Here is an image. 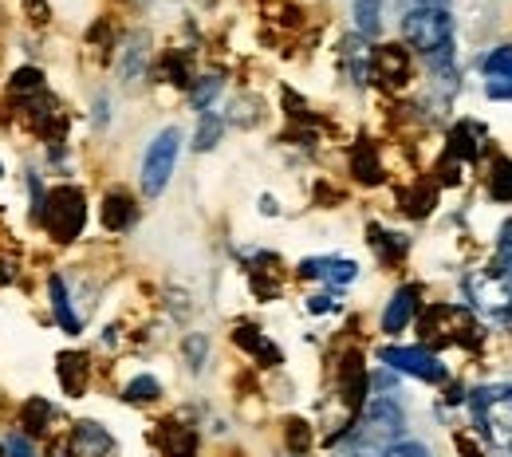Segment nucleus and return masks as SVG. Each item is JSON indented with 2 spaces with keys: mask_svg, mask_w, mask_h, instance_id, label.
<instances>
[{
  "mask_svg": "<svg viewBox=\"0 0 512 457\" xmlns=\"http://www.w3.org/2000/svg\"><path fill=\"white\" fill-rule=\"evenodd\" d=\"M497 245H501L505 253H512V217L505 221V225H501V233H497Z\"/></svg>",
  "mask_w": 512,
  "mask_h": 457,
  "instance_id": "58836bf2",
  "label": "nucleus"
},
{
  "mask_svg": "<svg viewBox=\"0 0 512 457\" xmlns=\"http://www.w3.org/2000/svg\"><path fill=\"white\" fill-rule=\"evenodd\" d=\"M465 304L485 320H512V253L497 249L489 261L461 276Z\"/></svg>",
  "mask_w": 512,
  "mask_h": 457,
  "instance_id": "f03ea898",
  "label": "nucleus"
},
{
  "mask_svg": "<svg viewBox=\"0 0 512 457\" xmlns=\"http://www.w3.org/2000/svg\"><path fill=\"white\" fill-rule=\"evenodd\" d=\"M166 434H170V442H166V454L170 457H197V438H193V430H182V426L166 422Z\"/></svg>",
  "mask_w": 512,
  "mask_h": 457,
  "instance_id": "2f4dec72",
  "label": "nucleus"
},
{
  "mask_svg": "<svg viewBox=\"0 0 512 457\" xmlns=\"http://www.w3.org/2000/svg\"><path fill=\"white\" fill-rule=\"evenodd\" d=\"M418 308H422V288H418V284H402V288H398V292L386 300L383 331H386V335H402L406 327L414 324Z\"/></svg>",
  "mask_w": 512,
  "mask_h": 457,
  "instance_id": "9b49d317",
  "label": "nucleus"
},
{
  "mask_svg": "<svg viewBox=\"0 0 512 457\" xmlns=\"http://www.w3.org/2000/svg\"><path fill=\"white\" fill-rule=\"evenodd\" d=\"M434 201H438V186H434V182H418V186L406 194V213H410V217H426V213L434 209Z\"/></svg>",
  "mask_w": 512,
  "mask_h": 457,
  "instance_id": "7c9ffc66",
  "label": "nucleus"
},
{
  "mask_svg": "<svg viewBox=\"0 0 512 457\" xmlns=\"http://www.w3.org/2000/svg\"><path fill=\"white\" fill-rule=\"evenodd\" d=\"M182 355H186L190 371L197 375V371L205 367V359H209V339H205V335H197V331H193V335H186V339H182Z\"/></svg>",
  "mask_w": 512,
  "mask_h": 457,
  "instance_id": "473e14b6",
  "label": "nucleus"
},
{
  "mask_svg": "<svg viewBox=\"0 0 512 457\" xmlns=\"http://www.w3.org/2000/svg\"><path fill=\"white\" fill-rule=\"evenodd\" d=\"M115 438L99 422H75L71 430V457H111Z\"/></svg>",
  "mask_w": 512,
  "mask_h": 457,
  "instance_id": "ddd939ff",
  "label": "nucleus"
},
{
  "mask_svg": "<svg viewBox=\"0 0 512 457\" xmlns=\"http://www.w3.org/2000/svg\"><path fill=\"white\" fill-rule=\"evenodd\" d=\"M446 158L449 162H477L481 158V127L477 123H457L453 131H449V142H446Z\"/></svg>",
  "mask_w": 512,
  "mask_h": 457,
  "instance_id": "2eb2a0df",
  "label": "nucleus"
},
{
  "mask_svg": "<svg viewBox=\"0 0 512 457\" xmlns=\"http://www.w3.org/2000/svg\"><path fill=\"white\" fill-rule=\"evenodd\" d=\"M402 434H406V414H402V406L394 398L367 402L359 426H351V442L359 450H379V454H383L386 446L402 442Z\"/></svg>",
  "mask_w": 512,
  "mask_h": 457,
  "instance_id": "20e7f679",
  "label": "nucleus"
},
{
  "mask_svg": "<svg viewBox=\"0 0 512 457\" xmlns=\"http://www.w3.org/2000/svg\"><path fill=\"white\" fill-rule=\"evenodd\" d=\"M284 438H288L292 454H308V446H312V426H308L304 418H292V422L284 426Z\"/></svg>",
  "mask_w": 512,
  "mask_h": 457,
  "instance_id": "72a5a7b5",
  "label": "nucleus"
},
{
  "mask_svg": "<svg viewBox=\"0 0 512 457\" xmlns=\"http://www.w3.org/2000/svg\"><path fill=\"white\" fill-rule=\"evenodd\" d=\"M481 75H485V95L497 103H512V44L493 48L481 60Z\"/></svg>",
  "mask_w": 512,
  "mask_h": 457,
  "instance_id": "9d476101",
  "label": "nucleus"
},
{
  "mask_svg": "<svg viewBox=\"0 0 512 457\" xmlns=\"http://www.w3.org/2000/svg\"><path fill=\"white\" fill-rule=\"evenodd\" d=\"M87 379H91V359L87 355H75V351H64L60 355V387H64L71 398L87 391Z\"/></svg>",
  "mask_w": 512,
  "mask_h": 457,
  "instance_id": "a211bd4d",
  "label": "nucleus"
},
{
  "mask_svg": "<svg viewBox=\"0 0 512 457\" xmlns=\"http://www.w3.org/2000/svg\"><path fill=\"white\" fill-rule=\"evenodd\" d=\"M150 36L146 32H138V36H130L127 48H123V64H119V71H123V79L127 83H138V75L146 71V56H150Z\"/></svg>",
  "mask_w": 512,
  "mask_h": 457,
  "instance_id": "4be33fe9",
  "label": "nucleus"
},
{
  "mask_svg": "<svg viewBox=\"0 0 512 457\" xmlns=\"http://www.w3.org/2000/svg\"><path fill=\"white\" fill-rule=\"evenodd\" d=\"M48 296H52V312H56L60 327H64L67 335H79V331H83V320H79V316H75V308H71V296H67L64 276H48Z\"/></svg>",
  "mask_w": 512,
  "mask_h": 457,
  "instance_id": "aec40b11",
  "label": "nucleus"
},
{
  "mask_svg": "<svg viewBox=\"0 0 512 457\" xmlns=\"http://www.w3.org/2000/svg\"><path fill=\"white\" fill-rule=\"evenodd\" d=\"M300 276H323L331 284H351L359 276V264L347 257H308V261H300Z\"/></svg>",
  "mask_w": 512,
  "mask_h": 457,
  "instance_id": "dca6fc26",
  "label": "nucleus"
},
{
  "mask_svg": "<svg viewBox=\"0 0 512 457\" xmlns=\"http://www.w3.org/2000/svg\"><path fill=\"white\" fill-rule=\"evenodd\" d=\"M379 359L398 375H410V379H422V383H434V387L449 383V367L426 347H383Z\"/></svg>",
  "mask_w": 512,
  "mask_h": 457,
  "instance_id": "0eeeda50",
  "label": "nucleus"
},
{
  "mask_svg": "<svg viewBox=\"0 0 512 457\" xmlns=\"http://www.w3.org/2000/svg\"><path fill=\"white\" fill-rule=\"evenodd\" d=\"M24 8L32 20H48V0H24Z\"/></svg>",
  "mask_w": 512,
  "mask_h": 457,
  "instance_id": "4c0bfd02",
  "label": "nucleus"
},
{
  "mask_svg": "<svg viewBox=\"0 0 512 457\" xmlns=\"http://www.w3.org/2000/svg\"><path fill=\"white\" fill-rule=\"evenodd\" d=\"M134 221H138V205L127 190H111L103 197V229L107 233H127L134 229Z\"/></svg>",
  "mask_w": 512,
  "mask_h": 457,
  "instance_id": "4468645a",
  "label": "nucleus"
},
{
  "mask_svg": "<svg viewBox=\"0 0 512 457\" xmlns=\"http://www.w3.org/2000/svg\"><path fill=\"white\" fill-rule=\"evenodd\" d=\"M505 457H512V454H505Z\"/></svg>",
  "mask_w": 512,
  "mask_h": 457,
  "instance_id": "37998d69",
  "label": "nucleus"
},
{
  "mask_svg": "<svg viewBox=\"0 0 512 457\" xmlns=\"http://www.w3.org/2000/svg\"><path fill=\"white\" fill-rule=\"evenodd\" d=\"M48 422H52V402H44V398H28V402L20 406V426H24L28 438H40V434L48 430Z\"/></svg>",
  "mask_w": 512,
  "mask_h": 457,
  "instance_id": "5701e85b",
  "label": "nucleus"
},
{
  "mask_svg": "<svg viewBox=\"0 0 512 457\" xmlns=\"http://www.w3.org/2000/svg\"><path fill=\"white\" fill-rule=\"evenodd\" d=\"M410 8H418V4H442V0H406Z\"/></svg>",
  "mask_w": 512,
  "mask_h": 457,
  "instance_id": "a19ab883",
  "label": "nucleus"
},
{
  "mask_svg": "<svg viewBox=\"0 0 512 457\" xmlns=\"http://www.w3.org/2000/svg\"><path fill=\"white\" fill-rule=\"evenodd\" d=\"M469 414H473L477 430L485 434V442L497 450V457L512 454V387L509 383L477 387V391L469 394Z\"/></svg>",
  "mask_w": 512,
  "mask_h": 457,
  "instance_id": "7ed1b4c3",
  "label": "nucleus"
},
{
  "mask_svg": "<svg viewBox=\"0 0 512 457\" xmlns=\"http://www.w3.org/2000/svg\"><path fill=\"white\" fill-rule=\"evenodd\" d=\"M489 197L501 205H512V158L505 154H497L489 166Z\"/></svg>",
  "mask_w": 512,
  "mask_h": 457,
  "instance_id": "b1692460",
  "label": "nucleus"
},
{
  "mask_svg": "<svg viewBox=\"0 0 512 457\" xmlns=\"http://www.w3.org/2000/svg\"><path fill=\"white\" fill-rule=\"evenodd\" d=\"M426 335H434V339H449V343H477L485 331L477 327V320L469 316V308L465 304H434L430 312H426Z\"/></svg>",
  "mask_w": 512,
  "mask_h": 457,
  "instance_id": "6e6552de",
  "label": "nucleus"
},
{
  "mask_svg": "<svg viewBox=\"0 0 512 457\" xmlns=\"http://www.w3.org/2000/svg\"><path fill=\"white\" fill-rule=\"evenodd\" d=\"M178 154H182V131L178 127H166L150 138L146 154H142V170H138V182H142V194L158 197L170 178H174V166H178Z\"/></svg>",
  "mask_w": 512,
  "mask_h": 457,
  "instance_id": "39448f33",
  "label": "nucleus"
},
{
  "mask_svg": "<svg viewBox=\"0 0 512 457\" xmlns=\"http://www.w3.org/2000/svg\"><path fill=\"white\" fill-rule=\"evenodd\" d=\"M107 119H111V99H99V103H95V123L103 127Z\"/></svg>",
  "mask_w": 512,
  "mask_h": 457,
  "instance_id": "ea45409f",
  "label": "nucleus"
},
{
  "mask_svg": "<svg viewBox=\"0 0 512 457\" xmlns=\"http://www.w3.org/2000/svg\"><path fill=\"white\" fill-rule=\"evenodd\" d=\"M0 457H4V446H0Z\"/></svg>",
  "mask_w": 512,
  "mask_h": 457,
  "instance_id": "79ce46f5",
  "label": "nucleus"
},
{
  "mask_svg": "<svg viewBox=\"0 0 512 457\" xmlns=\"http://www.w3.org/2000/svg\"><path fill=\"white\" fill-rule=\"evenodd\" d=\"M8 91H12L16 99H36V95H44V71H40V67H20V71H12Z\"/></svg>",
  "mask_w": 512,
  "mask_h": 457,
  "instance_id": "393cba45",
  "label": "nucleus"
},
{
  "mask_svg": "<svg viewBox=\"0 0 512 457\" xmlns=\"http://www.w3.org/2000/svg\"><path fill=\"white\" fill-rule=\"evenodd\" d=\"M123 398L134 402V406H150V402H158V398H162V383H158L154 375H138V379H130L127 383Z\"/></svg>",
  "mask_w": 512,
  "mask_h": 457,
  "instance_id": "cd10ccee",
  "label": "nucleus"
},
{
  "mask_svg": "<svg viewBox=\"0 0 512 457\" xmlns=\"http://www.w3.org/2000/svg\"><path fill=\"white\" fill-rule=\"evenodd\" d=\"M221 134H225V119L213 115V111H205L201 123H197V134H193V150H197V154H201V150H213V146L221 142Z\"/></svg>",
  "mask_w": 512,
  "mask_h": 457,
  "instance_id": "bb28decb",
  "label": "nucleus"
},
{
  "mask_svg": "<svg viewBox=\"0 0 512 457\" xmlns=\"http://www.w3.org/2000/svg\"><path fill=\"white\" fill-rule=\"evenodd\" d=\"M83 221H87V197H83V190L79 186H56L48 194L40 225H48V233L67 245V241H75L83 233Z\"/></svg>",
  "mask_w": 512,
  "mask_h": 457,
  "instance_id": "423d86ee",
  "label": "nucleus"
},
{
  "mask_svg": "<svg viewBox=\"0 0 512 457\" xmlns=\"http://www.w3.org/2000/svg\"><path fill=\"white\" fill-rule=\"evenodd\" d=\"M379 457H430V450H426L422 442H406V438H402V442L386 446V450Z\"/></svg>",
  "mask_w": 512,
  "mask_h": 457,
  "instance_id": "c9c22d12",
  "label": "nucleus"
},
{
  "mask_svg": "<svg viewBox=\"0 0 512 457\" xmlns=\"http://www.w3.org/2000/svg\"><path fill=\"white\" fill-rule=\"evenodd\" d=\"M166 83H174V87H193V71H190V60L182 56V52H170L166 60H162V71H158Z\"/></svg>",
  "mask_w": 512,
  "mask_h": 457,
  "instance_id": "c756f323",
  "label": "nucleus"
},
{
  "mask_svg": "<svg viewBox=\"0 0 512 457\" xmlns=\"http://www.w3.org/2000/svg\"><path fill=\"white\" fill-rule=\"evenodd\" d=\"M4 457H36L32 438H28V434H8V438H4Z\"/></svg>",
  "mask_w": 512,
  "mask_h": 457,
  "instance_id": "f704fd0d",
  "label": "nucleus"
},
{
  "mask_svg": "<svg viewBox=\"0 0 512 457\" xmlns=\"http://www.w3.org/2000/svg\"><path fill=\"white\" fill-rule=\"evenodd\" d=\"M371 79L383 87H406L410 83V52L402 44H375L371 48Z\"/></svg>",
  "mask_w": 512,
  "mask_h": 457,
  "instance_id": "1a4fd4ad",
  "label": "nucleus"
},
{
  "mask_svg": "<svg viewBox=\"0 0 512 457\" xmlns=\"http://www.w3.org/2000/svg\"><path fill=\"white\" fill-rule=\"evenodd\" d=\"M233 343L241 347V351H249L253 359H260L264 367H276V363H284V355H280V347H272L268 339H264V331H256V327L241 324L233 331Z\"/></svg>",
  "mask_w": 512,
  "mask_h": 457,
  "instance_id": "f3484780",
  "label": "nucleus"
},
{
  "mask_svg": "<svg viewBox=\"0 0 512 457\" xmlns=\"http://www.w3.org/2000/svg\"><path fill=\"white\" fill-rule=\"evenodd\" d=\"M371 245L379 249L383 261H398V257H406V249H410V241H406L402 233H383L379 225H371Z\"/></svg>",
  "mask_w": 512,
  "mask_h": 457,
  "instance_id": "c85d7f7f",
  "label": "nucleus"
},
{
  "mask_svg": "<svg viewBox=\"0 0 512 457\" xmlns=\"http://www.w3.org/2000/svg\"><path fill=\"white\" fill-rule=\"evenodd\" d=\"M402 40H406L410 52L426 56L430 71L453 67V60H457V24H453L446 4L406 8V16H402Z\"/></svg>",
  "mask_w": 512,
  "mask_h": 457,
  "instance_id": "f257e3e1",
  "label": "nucleus"
},
{
  "mask_svg": "<svg viewBox=\"0 0 512 457\" xmlns=\"http://www.w3.org/2000/svg\"><path fill=\"white\" fill-rule=\"evenodd\" d=\"M351 174L363 182V186H379L383 182V162H379V150L371 146V142H359L355 150H351Z\"/></svg>",
  "mask_w": 512,
  "mask_h": 457,
  "instance_id": "6ab92c4d",
  "label": "nucleus"
},
{
  "mask_svg": "<svg viewBox=\"0 0 512 457\" xmlns=\"http://www.w3.org/2000/svg\"><path fill=\"white\" fill-rule=\"evenodd\" d=\"M351 12L363 40H375L383 32V0H351Z\"/></svg>",
  "mask_w": 512,
  "mask_h": 457,
  "instance_id": "412c9836",
  "label": "nucleus"
},
{
  "mask_svg": "<svg viewBox=\"0 0 512 457\" xmlns=\"http://www.w3.org/2000/svg\"><path fill=\"white\" fill-rule=\"evenodd\" d=\"M339 394H343V402H347L351 410H363V406H367L371 375H367V367H363L359 355H347V359L339 363Z\"/></svg>",
  "mask_w": 512,
  "mask_h": 457,
  "instance_id": "f8f14e48",
  "label": "nucleus"
},
{
  "mask_svg": "<svg viewBox=\"0 0 512 457\" xmlns=\"http://www.w3.org/2000/svg\"><path fill=\"white\" fill-rule=\"evenodd\" d=\"M221 87H225V75H201V79H193V87H190V103H193V111H209V103L221 95Z\"/></svg>",
  "mask_w": 512,
  "mask_h": 457,
  "instance_id": "a878e982",
  "label": "nucleus"
},
{
  "mask_svg": "<svg viewBox=\"0 0 512 457\" xmlns=\"http://www.w3.org/2000/svg\"><path fill=\"white\" fill-rule=\"evenodd\" d=\"M335 308H339V300H335V296H312V300H308V312H312V316L335 312Z\"/></svg>",
  "mask_w": 512,
  "mask_h": 457,
  "instance_id": "e433bc0d",
  "label": "nucleus"
}]
</instances>
